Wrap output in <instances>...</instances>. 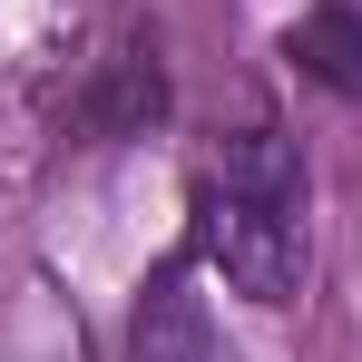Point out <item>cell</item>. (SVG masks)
Segmentation results:
<instances>
[{
    "label": "cell",
    "mask_w": 362,
    "mask_h": 362,
    "mask_svg": "<svg viewBox=\"0 0 362 362\" xmlns=\"http://www.w3.org/2000/svg\"><path fill=\"white\" fill-rule=\"evenodd\" d=\"M196 255L206 274L245 303H294L303 294V157L274 118H245L206 147L196 167Z\"/></svg>",
    "instance_id": "1"
},
{
    "label": "cell",
    "mask_w": 362,
    "mask_h": 362,
    "mask_svg": "<svg viewBox=\"0 0 362 362\" xmlns=\"http://www.w3.org/2000/svg\"><path fill=\"white\" fill-rule=\"evenodd\" d=\"M127 362H235L226 353V333H216V313H206V294L186 284L177 264L137 294V313H127Z\"/></svg>",
    "instance_id": "2"
},
{
    "label": "cell",
    "mask_w": 362,
    "mask_h": 362,
    "mask_svg": "<svg viewBox=\"0 0 362 362\" xmlns=\"http://www.w3.org/2000/svg\"><path fill=\"white\" fill-rule=\"evenodd\" d=\"M294 69L343 88V98H362V0H313L303 10L294 20Z\"/></svg>",
    "instance_id": "3"
},
{
    "label": "cell",
    "mask_w": 362,
    "mask_h": 362,
    "mask_svg": "<svg viewBox=\"0 0 362 362\" xmlns=\"http://www.w3.org/2000/svg\"><path fill=\"white\" fill-rule=\"evenodd\" d=\"M157 108H167V88H157V49H127V59H118V88L98 98L88 127H98V137H127V127H147Z\"/></svg>",
    "instance_id": "4"
}]
</instances>
